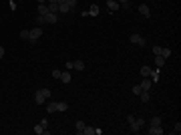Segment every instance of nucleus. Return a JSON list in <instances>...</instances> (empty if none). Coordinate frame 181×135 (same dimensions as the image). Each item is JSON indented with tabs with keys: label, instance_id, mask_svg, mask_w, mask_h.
Returning a JSON list of instances; mask_svg holds the SVG:
<instances>
[{
	"label": "nucleus",
	"instance_id": "obj_1",
	"mask_svg": "<svg viewBox=\"0 0 181 135\" xmlns=\"http://www.w3.org/2000/svg\"><path fill=\"white\" fill-rule=\"evenodd\" d=\"M127 121H129V129H131L133 133H139V131L145 127V119H137L135 115H129Z\"/></svg>",
	"mask_w": 181,
	"mask_h": 135
},
{
	"label": "nucleus",
	"instance_id": "obj_2",
	"mask_svg": "<svg viewBox=\"0 0 181 135\" xmlns=\"http://www.w3.org/2000/svg\"><path fill=\"white\" fill-rule=\"evenodd\" d=\"M48 97H50V89H38L36 93H34V101H36V105H42Z\"/></svg>",
	"mask_w": 181,
	"mask_h": 135
},
{
	"label": "nucleus",
	"instance_id": "obj_3",
	"mask_svg": "<svg viewBox=\"0 0 181 135\" xmlns=\"http://www.w3.org/2000/svg\"><path fill=\"white\" fill-rule=\"evenodd\" d=\"M129 40H131L133 45H137V46H145V43H147V38H145V36H141V34H137V32L131 34V36H129Z\"/></svg>",
	"mask_w": 181,
	"mask_h": 135
},
{
	"label": "nucleus",
	"instance_id": "obj_4",
	"mask_svg": "<svg viewBox=\"0 0 181 135\" xmlns=\"http://www.w3.org/2000/svg\"><path fill=\"white\" fill-rule=\"evenodd\" d=\"M40 36H42V28H40V26H36V28H32V30H30V38H28V40L34 45V43L40 38Z\"/></svg>",
	"mask_w": 181,
	"mask_h": 135
},
{
	"label": "nucleus",
	"instance_id": "obj_5",
	"mask_svg": "<svg viewBox=\"0 0 181 135\" xmlns=\"http://www.w3.org/2000/svg\"><path fill=\"white\" fill-rule=\"evenodd\" d=\"M153 53L159 56H163V58H167V56H171V48H163V46H155L153 48Z\"/></svg>",
	"mask_w": 181,
	"mask_h": 135
},
{
	"label": "nucleus",
	"instance_id": "obj_6",
	"mask_svg": "<svg viewBox=\"0 0 181 135\" xmlns=\"http://www.w3.org/2000/svg\"><path fill=\"white\" fill-rule=\"evenodd\" d=\"M147 133L149 135H163V129H161V125H149Z\"/></svg>",
	"mask_w": 181,
	"mask_h": 135
},
{
	"label": "nucleus",
	"instance_id": "obj_7",
	"mask_svg": "<svg viewBox=\"0 0 181 135\" xmlns=\"http://www.w3.org/2000/svg\"><path fill=\"white\" fill-rule=\"evenodd\" d=\"M45 20L48 24H57L58 22V14H52V12H48V14H45Z\"/></svg>",
	"mask_w": 181,
	"mask_h": 135
},
{
	"label": "nucleus",
	"instance_id": "obj_8",
	"mask_svg": "<svg viewBox=\"0 0 181 135\" xmlns=\"http://www.w3.org/2000/svg\"><path fill=\"white\" fill-rule=\"evenodd\" d=\"M83 133H85V135H99V133H101V129H97V127H89V125H87V127L83 129Z\"/></svg>",
	"mask_w": 181,
	"mask_h": 135
},
{
	"label": "nucleus",
	"instance_id": "obj_9",
	"mask_svg": "<svg viewBox=\"0 0 181 135\" xmlns=\"http://www.w3.org/2000/svg\"><path fill=\"white\" fill-rule=\"evenodd\" d=\"M58 79L62 81V83H70V81H73V77H70V73L65 69V71H60V77H58Z\"/></svg>",
	"mask_w": 181,
	"mask_h": 135
},
{
	"label": "nucleus",
	"instance_id": "obj_10",
	"mask_svg": "<svg viewBox=\"0 0 181 135\" xmlns=\"http://www.w3.org/2000/svg\"><path fill=\"white\" fill-rule=\"evenodd\" d=\"M107 8H109V12L121 10V8H119V2H113V0H107Z\"/></svg>",
	"mask_w": 181,
	"mask_h": 135
},
{
	"label": "nucleus",
	"instance_id": "obj_11",
	"mask_svg": "<svg viewBox=\"0 0 181 135\" xmlns=\"http://www.w3.org/2000/svg\"><path fill=\"white\" fill-rule=\"evenodd\" d=\"M139 12H141V14H143L145 18H149V16H151V10H149V6H147V4H141V6H139Z\"/></svg>",
	"mask_w": 181,
	"mask_h": 135
},
{
	"label": "nucleus",
	"instance_id": "obj_12",
	"mask_svg": "<svg viewBox=\"0 0 181 135\" xmlns=\"http://www.w3.org/2000/svg\"><path fill=\"white\" fill-rule=\"evenodd\" d=\"M38 14H40V16H45V14H48V4H46V2H42V4H38Z\"/></svg>",
	"mask_w": 181,
	"mask_h": 135
},
{
	"label": "nucleus",
	"instance_id": "obj_13",
	"mask_svg": "<svg viewBox=\"0 0 181 135\" xmlns=\"http://www.w3.org/2000/svg\"><path fill=\"white\" fill-rule=\"evenodd\" d=\"M151 85H153V83L147 81V77H145V81H141V85H139V87H141V91H151Z\"/></svg>",
	"mask_w": 181,
	"mask_h": 135
},
{
	"label": "nucleus",
	"instance_id": "obj_14",
	"mask_svg": "<svg viewBox=\"0 0 181 135\" xmlns=\"http://www.w3.org/2000/svg\"><path fill=\"white\" fill-rule=\"evenodd\" d=\"M99 6L97 4H90V8H89V16H99Z\"/></svg>",
	"mask_w": 181,
	"mask_h": 135
},
{
	"label": "nucleus",
	"instance_id": "obj_15",
	"mask_svg": "<svg viewBox=\"0 0 181 135\" xmlns=\"http://www.w3.org/2000/svg\"><path fill=\"white\" fill-rule=\"evenodd\" d=\"M70 65H73V69H77V71H83V69H85V63H83V61H70Z\"/></svg>",
	"mask_w": 181,
	"mask_h": 135
},
{
	"label": "nucleus",
	"instance_id": "obj_16",
	"mask_svg": "<svg viewBox=\"0 0 181 135\" xmlns=\"http://www.w3.org/2000/svg\"><path fill=\"white\" fill-rule=\"evenodd\" d=\"M139 97H141V101H143V103H147L149 99H151V93H149V91H141Z\"/></svg>",
	"mask_w": 181,
	"mask_h": 135
},
{
	"label": "nucleus",
	"instance_id": "obj_17",
	"mask_svg": "<svg viewBox=\"0 0 181 135\" xmlns=\"http://www.w3.org/2000/svg\"><path fill=\"white\" fill-rule=\"evenodd\" d=\"M48 12L58 14V4H57V2H48Z\"/></svg>",
	"mask_w": 181,
	"mask_h": 135
},
{
	"label": "nucleus",
	"instance_id": "obj_18",
	"mask_svg": "<svg viewBox=\"0 0 181 135\" xmlns=\"http://www.w3.org/2000/svg\"><path fill=\"white\" fill-rule=\"evenodd\" d=\"M151 71H153V69H149V67H141L139 69V73H141L143 77H151Z\"/></svg>",
	"mask_w": 181,
	"mask_h": 135
},
{
	"label": "nucleus",
	"instance_id": "obj_19",
	"mask_svg": "<svg viewBox=\"0 0 181 135\" xmlns=\"http://www.w3.org/2000/svg\"><path fill=\"white\" fill-rule=\"evenodd\" d=\"M155 65H157V69H161L163 65H165V58H163V56H159V55H155Z\"/></svg>",
	"mask_w": 181,
	"mask_h": 135
},
{
	"label": "nucleus",
	"instance_id": "obj_20",
	"mask_svg": "<svg viewBox=\"0 0 181 135\" xmlns=\"http://www.w3.org/2000/svg\"><path fill=\"white\" fill-rule=\"evenodd\" d=\"M68 8H70V12H75V8H77V4H79V0H67Z\"/></svg>",
	"mask_w": 181,
	"mask_h": 135
},
{
	"label": "nucleus",
	"instance_id": "obj_21",
	"mask_svg": "<svg viewBox=\"0 0 181 135\" xmlns=\"http://www.w3.org/2000/svg\"><path fill=\"white\" fill-rule=\"evenodd\" d=\"M75 127H77V133H79V135H83V129H85L87 125L83 123V121H77V125H75Z\"/></svg>",
	"mask_w": 181,
	"mask_h": 135
},
{
	"label": "nucleus",
	"instance_id": "obj_22",
	"mask_svg": "<svg viewBox=\"0 0 181 135\" xmlns=\"http://www.w3.org/2000/svg\"><path fill=\"white\" fill-rule=\"evenodd\" d=\"M155 81H159V69L151 71V83H155Z\"/></svg>",
	"mask_w": 181,
	"mask_h": 135
},
{
	"label": "nucleus",
	"instance_id": "obj_23",
	"mask_svg": "<svg viewBox=\"0 0 181 135\" xmlns=\"http://www.w3.org/2000/svg\"><path fill=\"white\" fill-rule=\"evenodd\" d=\"M149 125H161V117H159V115H155V117H151V121H149Z\"/></svg>",
	"mask_w": 181,
	"mask_h": 135
},
{
	"label": "nucleus",
	"instance_id": "obj_24",
	"mask_svg": "<svg viewBox=\"0 0 181 135\" xmlns=\"http://www.w3.org/2000/svg\"><path fill=\"white\" fill-rule=\"evenodd\" d=\"M20 38H22V40H28V38H30V30H20Z\"/></svg>",
	"mask_w": 181,
	"mask_h": 135
},
{
	"label": "nucleus",
	"instance_id": "obj_25",
	"mask_svg": "<svg viewBox=\"0 0 181 135\" xmlns=\"http://www.w3.org/2000/svg\"><path fill=\"white\" fill-rule=\"evenodd\" d=\"M57 111V103H48V107H46V113H55Z\"/></svg>",
	"mask_w": 181,
	"mask_h": 135
},
{
	"label": "nucleus",
	"instance_id": "obj_26",
	"mask_svg": "<svg viewBox=\"0 0 181 135\" xmlns=\"http://www.w3.org/2000/svg\"><path fill=\"white\" fill-rule=\"evenodd\" d=\"M67 109H68L67 103H57V111H67Z\"/></svg>",
	"mask_w": 181,
	"mask_h": 135
},
{
	"label": "nucleus",
	"instance_id": "obj_27",
	"mask_svg": "<svg viewBox=\"0 0 181 135\" xmlns=\"http://www.w3.org/2000/svg\"><path fill=\"white\" fill-rule=\"evenodd\" d=\"M173 133H175V135H179V133H181V123H179V121H177V125H175V129H173Z\"/></svg>",
	"mask_w": 181,
	"mask_h": 135
},
{
	"label": "nucleus",
	"instance_id": "obj_28",
	"mask_svg": "<svg viewBox=\"0 0 181 135\" xmlns=\"http://www.w3.org/2000/svg\"><path fill=\"white\" fill-rule=\"evenodd\" d=\"M36 22H38V24H45V22H46L45 16H36Z\"/></svg>",
	"mask_w": 181,
	"mask_h": 135
},
{
	"label": "nucleus",
	"instance_id": "obj_29",
	"mask_svg": "<svg viewBox=\"0 0 181 135\" xmlns=\"http://www.w3.org/2000/svg\"><path fill=\"white\" fill-rule=\"evenodd\" d=\"M52 77H55V79H58V77H60V71H58V69H55V71H52Z\"/></svg>",
	"mask_w": 181,
	"mask_h": 135
},
{
	"label": "nucleus",
	"instance_id": "obj_30",
	"mask_svg": "<svg viewBox=\"0 0 181 135\" xmlns=\"http://www.w3.org/2000/svg\"><path fill=\"white\" fill-rule=\"evenodd\" d=\"M133 93H135V95H139V93H141V87H139V85H135V87H133Z\"/></svg>",
	"mask_w": 181,
	"mask_h": 135
},
{
	"label": "nucleus",
	"instance_id": "obj_31",
	"mask_svg": "<svg viewBox=\"0 0 181 135\" xmlns=\"http://www.w3.org/2000/svg\"><path fill=\"white\" fill-rule=\"evenodd\" d=\"M2 56H4V48L0 46V58H2Z\"/></svg>",
	"mask_w": 181,
	"mask_h": 135
},
{
	"label": "nucleus",
	"instance_id": "obj_32",
	"mask_svg": "<svg viewBox=\"0 0 181 135\" xmlns=\"http://www.w3.org/2000/svg\"><path fill=\"white\" fill-rule=\"evenodd\" d=\"M121 2H129V0H119V4H121Z\"/></svg>",
	"mask_w": 181,
	"mask_h": 135
},
{
	"label": "nucleus",
	"instance_id": "obj_33",
	"mask_svg": "<svg viewBox=\"0 0 181 135\" xmlns=\"http://www.w3.org/2000/svg\"><path fill=\"white\" fill-rule=\"evenodd\" d=\"M42 2H46V0H38V4H42Z\"/></svg>",
	"mask_w": 181,
	"mask_h": 135
},
{
	"label": "nucleus",
	"instance_id": "obj_34",
	"mask_svg": "<svg viewBox=\"0 0 181 135\" xmlns=\"http://www.w3.org/2000/svg\"><path fill=\"white\" fill-rule=\"evenodd\" d=\"M48 2H57V4H58V0H48Z\"/></svg>",
	"mask_w": 181,
	"mask_h": 135
},
{
	"label": "nucleus",
	"instance_id": "obj_35",
	"mask_svg": "<svg viewBox=\"0 0 181 135\" xmlns=\"http://www.w3.org/2000/svg\"><path fill=\"white\" fill-rule=\"evenodd\" d=\"M10 2H14V0H10Z\"/></svg>",
	"mask_w": 181,
	"mask_h": 135
},
{
	"label": "nucleus",
	"instance_id": "obj_36",
	"mask_svg": "<svg viewBox=\"0 0 181 135\" xmlns=\"http://www.w3.org/2000/svg\"><path fill=\"white\" fill-rule=\"evenodd\" d=\"M113 2H117V0H113Z\"/></svg>",
	"mask_w": 181,
	"mask_h": 135
}]
</instances>
